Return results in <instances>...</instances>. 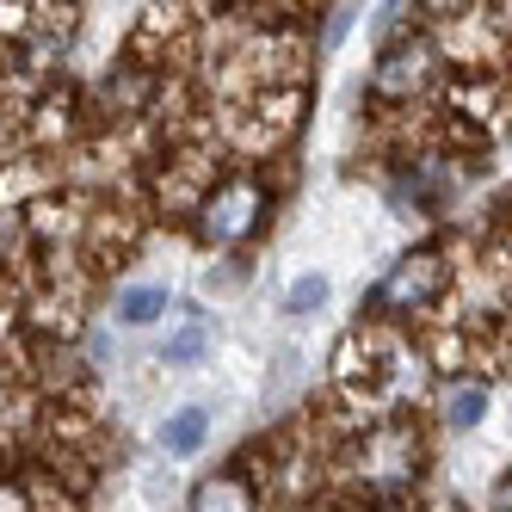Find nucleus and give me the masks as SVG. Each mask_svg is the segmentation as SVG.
<instances>
[{"label": "nucleus", "instance_id": "nucleus-4", "mask_svg": "<svg viewBox=\"0 0 512 512\" xmlns=\"http://www.w3.org/2000/svg\"><path fill=\"white\" fill-rule=\"evenodd\" d=\"M482 414H488V383H451L445 389V420L451 426H482Z\"/></svg>", "mask_w": 512, "mask_h": 512}, {"label": "nucleus", "instance_id": "nucleus-7", "mask_svg": "<svg viewBox=\"0 0 512 512\" xmlns=\"http://www.w3.org/2000/svg\"><path fill=\"white\" fill-rule=\"evenodd\" d=\"M198 512H253V494H247V482L223 475V482H204L198 488Z\"/></svg>", "mask_w": 512, "mask_h": 512}, {"label": "nucleus", "instance_id": "nucleus-3", "mask_svg": "<svg viewBox=\"0 0 512 512\" xmlns=\"http://www.w3.org/2000/svg\"><path fill=\"white\" fill-rule=\"evenodd\" d=\"M420 75H426V44H401V50H389V56L377 62L371 87H377V93H408Z\"/></svg>", "mask_w": 512, "mask_h": 512}, {"label": "nucleus", "instance_id": "nucleus-9", "mask_svg": "<svg viewBox=\"0 0 512 512\" xmlns=\"http://www.w3.org/2000/svg\"><path fill=\"white\" fill-rule=\"evenodd\" d=\"M198 352H204V327L192 321V327H179V334L167 340V352H161V358H173V364H198Z\"/></svg>", "mask_w": 512, "mask_h": 512}, {"label": "nucleus", "instance_id": "nucleus-8", "mask_svg": "<svg viewBox=\"0 0 512 512\" xmlns=\"http://www.w3.org/2000/svg\"><path fill=\"white\" fill-rule=\"evenodd\" d=\"M321 303H327V278H321V272L297 278V284H290V297H284L290 315H309V309H321Z\"/></svg>", "mask_w": 512, "mask_h": 512}, {"label": "nucleus", "instance_id": "nucleus-6", "mask_svg": "<svg viewBox=\"0 0 512 512\" xmlns=\"http://www.w3.org/2000/svg\"><path fill=\"white\" fill-rule=\"evenodd\" d=\"M198 438H204V408H179V414L161 426V445H167L173 457H192Z\"/></svg>", "mask_w": 512, "mask_h": 512}, {"label": "nucleus", "instance_id": "nucleus-2", "mask_svg": "<svg viewBox=\"0 0 512 512\" xmlns=\"http://www.w3.org/2000/svg\"><path fill=\"white\" fill-rule=\"evenodd\" d=\"M253 210H260V192H253V186H229L223 198L210 204V216H204V229H210L216 241H241V235L253 229Z\"/></svg>", "mask_w": 512, "mask_h": 512}, {"label": "nucleus", "instance_id": "nucleus-5", "mask_svg": "<svg viewBox=\"0 0 512 512\" xmlns=\"http://www.w3.org/2000/svg\"><path fill=\"white\" fill-rule=\"evenodd\" d=\"M161 309H167V290H161V284H124V290H118V321H130V327L155 321Z\"/></svg>", "mask_w": 512, "mask_h": 512}, {"label": "nucleus", "instance_id": "nucleus-10", "mask_svg": "<svg viewBox=\"0 0 512 512\" xmlns=\"http://www.w3.org/2000/svg\"><path fill=\"white\" fill-rule=\"evenodd\" d=\"M494 512H512V488H506V494H500V500H494Z\"/></svg>", "mask_w": 512, "mask_h": 512}, {"label": "nucleus", "instance_id": "nucleus-1", "mask_svg": "<svg viewBox=\"0 0 512 512\" xmlns=\"http://www.w3.org/2000/svg\"><path fill=\"white\" fill-rule=\"evenodd\" d=\"M438 290H445V260L438 253H408V260H395V272L383 278L377 297L389 309H426Z\"/></svg>", "mask_w": 512, "mask_h": 512}]
</instances>
